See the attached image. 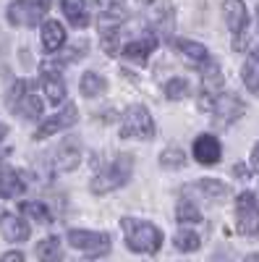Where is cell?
<instances>
[{
  "label": "cell",
  "instance_id": "1",
  "mask_svg": "<svg viewBox=\"0 0 259 262\" xmlns=\"http://www.w3.org/2000/svg\"><path fill=\"white\" fill-rule=\"evenodd\" d=\"M126 244L131 252L139 254H155L157 249H162V231L149 223V221H139V217H123L121 221Z\"/></svg>",
  "mask_w": 259,
  "mask_h": 262
},
{
  "label": "cell",
  "instance_id": "2",
  "mask_svg": "<svg viewBox=\"0 0 259 262\" xmlns=\"http://www.w3.org/2000/svg\"><path fill=\"white\" fill-rule=\"evenodd\" d=\"M131 170H134V158L131 155H118L110 165H105L97 176L92 179V191L95 194H107V191H115L121 186H126L131 181Z\"/></svg>",
  "mask_w": 259,
  "mask_h": 262
},
{
  "label": "cell",
  "instance_id": "3",
  "mask_svg": "<svg viewBox=\"0 0 259 262\" xmlns=\"http://www.w3.org/2000/svg\"><path fill=\"white\" fill-rule=\"evenodd\" d=\"M6 97H8L11 113H16L21 118H29V121H37L42 116V100L37 97L34 84L29 79H16Z\"/></svg>",
  "mask_w": 259,
  "mask_h": 262
},
{
  "label": "cell",
  "instance_id": "4",
  "mask_svg": "<svg viewBox=\"0 0 259 262\" xmlns=\"http://www.w3.org/2000/svg\"><path fill=\"white\" fill-rule=\"evenodd\" d=\"M155 121L144 105H131L121 118V139H152Z\"/></svg>",
  "mask_w": 259,
  "mask_h": 262
},
{
  "label": "cell",
  "instance_id": "5",
  "mask_svg": "<svg viewBox=\"0 0 259 262\" xmlns=\"http://www.w3.org/2000/svg\"><path fill=\"white\" fill-rule=\"evenodd\" d=\"M236 226L244 236H256L259 233V205L251 191H241L236 196Z\"/></svg>",
  "mask_w": 259,
  "mask_h": 262
},
{
  "label": "cell",
  "instance_id": "6",
  "mask_svg": "<svg viewBox=\"0 0 259 262\" xmlns=\"http://www.w3.org/2000/svg\"><path fill=\"white\" fill-rule=\"evenodd\" d=\"M68 244L86 254V257H102L110 252V236L100 233V231H68Z\"/></svg>",
  "mask_w": 259,
  "mask_h": 262
},
{
  "label": "cell",
  "instance_id": "7",
  "mask_svg": "<svg viewBox=\"0 0 259 262\" xmlns=\"http://www.w3.org/2000/svg\"><path fill=\"white\" fill-rule=\"evenodd\" d=\"M50 11V3H37V0H18L8 6V21L16 27H37L42 16Z\"/></svg>",
  "mask_w": 259,
  "mask_h": 262
},
{
  "label": "cell",
  "instance_id": "8",
  "mask_svg": "<svg viewBox=\"0 0 259 262\" xmlns=\"http://www.w3.org/2000/svg\"><path fill=\"white\" fill-rule=\"evenodd\" d=\"M223 13H225V24L228 29L236 34V42H233V48L236 50H244L246 48V27H249V11L244 3H239V0H230V3L223 6Z\"/></svg>",
  "mask_w": 259,
  "mask_h": 262
},
{
  "label": "cell",
  "instance_id": "9",
  "mask_svg": "<svg viewBox=\"0 0 259 262\" xmlns=\"http://www.w3.org/2000/svg\"><path fill=\"white\" fill-rule=\"evenodd\" d=\"M74 123H79V107L74 102H68V105H63V111H58L55 116H50L39 123V128L34 131V139H48L63 128H71Z\"/></svg>",
  "mask_w": 259,
  "mask_h": 262
},
{
  "label": "cell",
  "instance_id": "10",
  "mask_svg": "<svg viewBox=\"0 0 259 262\" xmlns=\"http://www.w3.org/2000/svg\"><path fill=\"white\" fill-rule=\"evenodd\" d=\"M246 113V105L241 102L239 95H220L212 105V116H215V123L220 126H230L236 123L241 116Z\"/></svg>",
  "mask_w": 259,
  "mask_h": 262
},
{
  "label": "cell",
  "instance_id": "11",
  "mask_svg": "<svg viewBox=\"0 0 259 262\" xmlns=\"http://www.w3.org/2000/svg\"><path fill=\"white\" fill-rule=\"evenodd\" d=\"M81 160V142L68 137V139H63L55 149V155H53V168L60 170V173H68L79 165Z\"/></svg>",
  "mask_w": 259,
  "mask_h": 262
},
{
  "label": "cell",
  "instance_id": "12",
  "mask_svg": "<svg viewBox=\"0 0 259 262\" xmlns=\"http://www.w3.org/2000/svg\"><path fill=\"white\" fill-rule=\"evenodd\" d=\"M194 160H197L199 165H215V163H220L223 158V147L218 142V137H212V134H202L194 139Z\"/></svg>",
  "mask_w": 259,
  "mask_h": 262
},
{
  "label": "cell",
  "instance_id": "13",
  "mask_svg": "<svg viewBox=\"0 0 259 262\" xmlns=\"http://www.w3.org/2000/svg\"><path fill=\"white\" fill-rule=\"evenodd\" d=\"M0 233H3L6 242L21 244V242H27V238L32 236V228H29V223L24 221V217H18V215H3V217H0Z\"/></svg>",
  "mask_w": 259,
  "mask_h": 262
},
{
  "label": "cell",
  "instance_id": "14",
  "mask_svg": "<svg viewBox=\"0 0 259 262\" xmlns=\"http://www.w3.org/2000/svg\"><path fill=\"white\" fill-rule=\"evenodd\" d=\"M173 16H176L173 3H152L149 6V24H152L157 29V34H162V37L173 34Z\"/></svg>",
  "mask_w": 259,
  "mask_h": 262
},
{
  "label": "cell",
  "instance_id": "15",
  "mask_svg": "<svg viewBox=\"0 0 259 262\" xmlns=\"http://www.w3.org/2000/svg\"><path fill=\"white\" fill-rule=\"evenodd\" d=\"M155 48H157V37L155 34H144L142 39H131L123 48V58L134 60V63H147L149 53H152Z\"/></svg>",
  "mask_w": 259,
  "mask_h": 262
},
{
  "label": "cell",
  "instance_id": "16",
  "mask_svg": "<svg viewBox=\"0 0 259 262\" xmlns=\"http://www.w3.org/2000/svg\"><path fill=\"white\" fill-rule=\"evenodd\" d=\"M27 191V181L21 173L16 170H0V196H6V200H16Z\"/></svg>",
  "mask_w": 259,
  "mask_h": 262
},
{
  "label": "cell",
  "instance_id": "17",
  "mask_svg": "<svg viewBox=\"0 0 259 262\" xmlns=\"http://www.w3.org/2000/svg\"><path fill=\"white\" fill-rule=\"evenodd\" d=\"M66 45V27L58 24V21H45L42 27V48L48 53H58Z\"/></svg>",
  "mask_w": 259,
  "mask_h": 262
},
{
  "label": "cell",
  "instance_id": "18",
  "mask_svg": "<svg viewBox=\"0 0 259 262\" xmlns=\"http://www.w3.org/2000/svg\"><path fill=\"white\" fill-rule=\"evenodd\" d=\"M42 90H45V97L53 102V105H60L66 100V81L60 79V74L55 71H42Z\"/></svg>",
  "mask_w": 259,
  "mask_h": 262
},
{
  "label": "cell",
  "instance_id": "19",
  "mask_svg": "<svg viewBox=\"0 0 259 262\" xmlns=\"http://www.w3.org/2000/svg\"><path fill=\"white\" fill-rule=\"evenodd\" d=\"M173 48H176L181 55H186L191 63H207V60H209V50L202 45V42H194V39H173Z\"/></svg>",
  "mask_w": 259,
  "mask_h": 262
},
{
  "label": "cell",
  "instance_id": "20",
  "mask_svg": "<svg viewBox=\"0 0 259 262\" xmlns=\"http://www.w3.org/2000/svg\"><path fill=\"white\" fill-rule=\"evenodd\" d=\"M37 262H63V249L58 236H48L37 244Z\"/></svg>",
  "mask_w": 259,
  "mask_h": 262
},
{
  "label": "cell",
  "instance_id": "21",
  "mask_svg": "<svg viewBox=\"0 0 259 262\" xmlns=\"http://www.w3.org/2000/svg\"><path fill=\"white\" fill-rule=\"evenodd\" d=\"M66 18L71 21V27L76 29H86L89 27V13H86V3H76V0H66V3L60 6Z\"/></svg>",
  "mask_w": 259,
  "mask_h": 262
},
{
  "label": "cell",
  "instance_id": "22",
  "mask_svg": "<svg viewBox=\"0 0 259 262\" xmlns=\"http://www.w3.org/2000/svg\"><path fill=\"white\" fill-rule=\"evenodd\" d=\"M241 76H244V84H246L249 92H259V50H254L246 58L244 69H241Z\"/></svg>",
  "mask_w": 259,
  "mask_h": 262
},
{
  "label": "cell",
  "instance_id": "23",
  "mask_svg": "<svg viewBox=\"0 0 259 262\" xmlns=\"http://www.w3.org/2000/svg\"><path fill=\"white\" fill-rule=\"evenodd\" d=\"M79 86H81V95H84V97H100V95L107 90V81H105L100 74H95V71H86V74L81 76Z\"/></svg>",
  "mask_w": 259,
  "mask_h": 262
},
{
  "label": "cell",
  "instance_id": "24",
  "mask_svg": "<svg viewBox=\"0 0 259 262\" xmlns=\"http://www.w3.org/2000/svg\"><path fill=\"white\" fill-rule=\"evenodd\" d=\"M126 13L128 8L123 3H100V21H107V24H123Z\"/></svg>",
  "mask_w": 259,
  "mask_h": 262
},
{
  "label": "cell",
  "instance_id": "25",
  "mask_svg": "<svg viewBox=\"0 0 259 262\" xmlns=\"http://www.w3.org/2000/svg\"><path fill=\"white\" fill-rule=\"evenodd\" d=\"M173 244H176L178 252H197L202 242H199V236L194 233L191 228H181V231L176 233V238H173Z\"/></svg>",
  "mask_w": 259,
  "mask_h": 262
},
{
  "label": "cell",
  "instance_id": "26",
  "mask_svg": "<svg viewBox=\"0 0 259 262\" xmlns=\"http://www.w3.org/2000/svg\"><path fill=\"white\" fill-rule=\"evenodd\" d=\"M197 189L204 194V196H212V200H223V196H228V186L223 181H215V179H202L197 181Z\"/></svg>",
  "mask_w": 259,
  "mask_h": 262
},
{
  "label": "cell",
  "instance_id": "27",
  "mask_svg": "<svg viewBox=\"0 0 259 262\" xmlns=\"http://www.w3.org/2000/svg\"><path fill=\"white\" fill-rule=\"evenodd\" d=\"M21 212L29 215L32 221H37V223H50L53 221V215H50L45 202H24V205H21Z\"/></svg>",
  "mask_w": 259,
  "mask_h": 262
},
{
  "label": "cell",
  "instance_id": "28",
  "mask_svg": "<svg viewBox=\"0 0 259 262\" xmlns=\"http://www.w3.org/2000/svg\"><path fill=\"white\" fill-rule=\"evenodd\" d=\"M160 163H162L165 168H183V165H186V155H183V149H181V147L170 144L168 149H162Z\"/></svg>",
  "mask_w": 259,
  "mask_h": 262
},
{
  "label": "cell",
  "instance_id": "29",
  "mask_svg": "<svg viewBox=\"0 0 259 262\" xmlns=\"http://www.w3.org/2000/svg\"><path fill=\"white\" fill-rule=\"evenodd\" d=\"M176 215H178V221H181V223H199V221H202V212H199V207L194 205L191 200H181V202H178Z\"/></svg>",
  "mask_w": 259,
  "mask_h": 262
},
{
  "label": "cell",
  "instance_id": "30",
  "mask_svg": "<svg viewBox=\"0 0 259 262\" xmlns=\"http://www.w3.org/2000/svg\"><path fill=\"white\" fill-rule=\"evenodd\" d=\"M186 95H189V81L186 79L176 76V79L165 81V97L168 100H183Z\"/></svg>",
  "mask_w": 259,
  "mask_h": 262
},
{
  "label": "cell",
  "instance_id": "31",
  "mask_svg": "<svg viewBox=\"0 0 259 262\" xmlns=\"http://www.w3.org/2000/svg\"><path fill=\"white\" fill-rule=\"evenodd\" d=\"M102 48H105V53H110V55H115V53H121V29H102Z\"/></svg>",
  "mask_w": 259,
  "mask_h": 262
},
{
  "label": "cell",
  "instance_id": "32",
  "mask_svg": "<svg viewBox=\"0 0 259 262\" xmlns=\"http://www.w3.org/2000/svg\"><path fill=\"white\" fill-rule=\"evenodd\" d=\"M86 48H89V45H86V42H79V45H74V48H71V50H68L66 55H63V60L68 63V60H74L76 55H84V53H86Z\"/></svg>",
  "mask_w": 259,
  "mask_h": 262
},
{
  "label": "cell",
  "instance_id": "33",
  "mask_svg": "<svg viewBox=\"0 0 259 262\" xmlns=\"http://www.w3.org/2000/svg\"><path fill=\"white\" fill-rule=\"evenodd\" d=\"M0 262H24V254H21V252H6L3 257H0Z\"/></svg>",
  "mask_w": 259,
  "mask_h": 262
},
{
  "label": "cell",
  "instance_id": "34",
  "mask_svg": "<svg viewBox=\"0 0 259 262\" xmlns=\"http://www.w3.org/2000/svg\"><path fill=\"white\" fill-rule=\"evenodd\" d=\"M251 168L259 173V142L254 144V149H251Z\"/></svg>",
  "mask_w": 259,
  "mask_h": 262
},
{
  "label": "cell",
  "instance_id": "35",
  "mask_svg": "<svg viewBox=\"0 0 259 262\" xmlns=\"http://www.w3.org/2000/svg\"><path fill=\"white\" fill-rule=\"evenodd\" d=\"M6 134H8V126L0 123V139H6Z\"/></svg>",
  "mask_w": 259,
  "mask_h": 262
},
{
  "label": "cell",
  "instance_id": "36",
  "mask_svg": "<svg viewBox=\"0 0 259 262\" xmlns=\"http://www.w3.org/2000/svg\"><path fill=\"white\" fill-rule=\"evenodd\" d=\"M246 262H259V254H249V257H246Z\"/></svg>",
  "mask_w": 259,
  "mask_h": 262
}]
</instances>
